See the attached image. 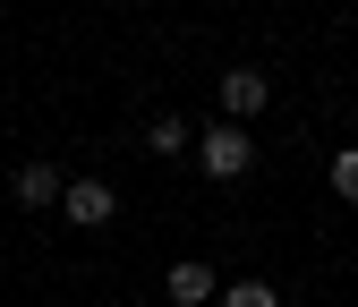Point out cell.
<instances>
[{
	"instance_id": "6da1fadb",
	"label": "cell",
	"mask_w": 358,
	"mask_h": 307,
	"mask_svg": "<svg viewBox=\"0 0 358 307\" xmlns=\"http://www.w3.org/2000/svg\"><path fill=\"white\" fill-rule=\"evenodd\" d=\"M196 162H205V180H248V162H256V145H248V128H231V120H213L205 137H196Z\"/></svg>"
},
{
	"instance_id": "7a4b0ae2",
	"label": "cell",
	"mask_w": 358,
	"mask_h": 307,
	"mask_svg": "<svg viewBox=\"0 0 358 307\" xmlns=\"http://www.w3.org/2000/svg\"><path fill=\"white\" fill-rule=\"evenodd\" d=\"M60 213H69L77 231H103L111 213H120V188H111V180H69V188H60Z\"/></svg>"
},
{
	"instance_id": "3957f363",
	"label": "cell",
	"mask_w": 358,
	"mask_h": 307,
	"mask_svg": "<svg viewBox=\"0 0 358 307\" xmlns=\"http://www.w3.org/2000/svg\"><path fill=\"white\" fill-rule=\"evenodd\" d=\"M264 103H273V85H264V69H231V77H222V120H231V128H248Z\"/></svg>"
},
{
	"instance_id": "277c9868",
	"label": "cell",
	"mask_w": 358,
	"mask_h": 307,
	"mask_svg": "<svg viewBox=\"0 0 358 307\" xmlns=\"http://www.w3.org/2000/svg\"><path fill=\"white\" fill-rule=\"evenodd\" d=\"M213 299H222L213 265H196V256H179V265H171V307H213Z\"/></svg>"
},
{
	"instance_id": "5b68a950",
	"label": "cell",
	"mask_w": 358,
	"mask_h": 307,
	"mask_svg": "<svg viewBox=\"0 0 358 307\" xmlns=\"http://www.w3.org/2000/svg\"><path fill=\"white\" fill-rule=\"evenodd\" d=\"M60 188H69V180H60V171H52V162H26V171H17V180H9V197H17L26 213H43V205H60Z\"/></svg>"
},
{
	"instance_id": "8992f818",
	"label": "cell",
	"mask_w": 358,
	"mask_h": 307,
	"mask_svg": "<svg viewBox=\"0 0 358 307\" xmlns=\"http://www.w3.org/2000/svg\"><path fill=\"white\" fill-rule=\"evenodd\" d=\"M145 145H154V154H188V120H179V111H162V120L145 128Z\"/></svg>"
},
{
	"instance_id": "52a82bcc",
	"label": "cell",
	"mask_w": 358,
	"mask_h": 307,
	"mask_svg": "<svg viewBox=\"0 0 358 307\" xmlns=\"http://www.w3.org/2000/svg\"><path fill=\"white\" fill-rule=\"evenodd\" d=\"M213 307H282V290H273V282H231Z\"/></svg>"
},
{
	"instance_id": "ba28073f",
	"label": "cell",
	"mask_w": 358,
	"mask_h": 307,
	"mask_svg": "<svg viewBox=\"0 0 358 307\" xmlns=\"http://www.w3.org/2000/svg\"><path fill=\"white\" fill-rule=\"evenodd\" d=\"M333 197H341V205H358V145H341V154H333Z\"/></svg>"
}]
</instances>
